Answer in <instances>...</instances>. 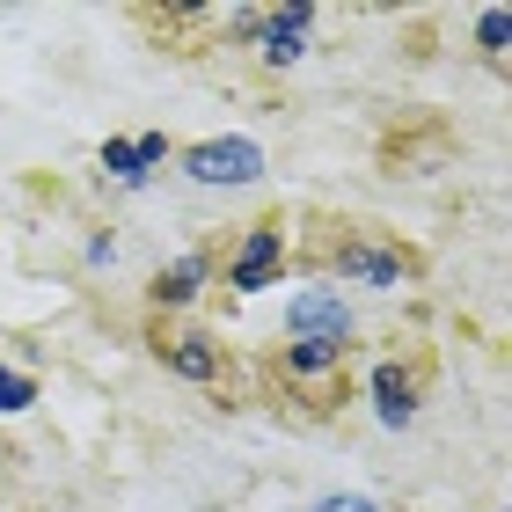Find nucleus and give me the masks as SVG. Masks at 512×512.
Returning <instances> with one entry per match:
<instances>
[{
    "label": "nucleus",
    "mask_w": 512,
    "mask_h": 512,
    "mask_svg": "<svg viewBox=\"0 0 512 512\" xmlns=\"http://www.w3.org/2000/svg\"><path fill=\"white\" fill-rule=\"evenodd\" d=\"M256 169H264V154H256L249 139H205V147H191L198 183H249Z\"/></svg>",
    "instance_id": "1"
},
{
    "label": "nucleus",
    "mask_w": 512,
    "mask_h": 512,
    "mask_svg": "<svg viewBox=\"0 0 512 512\" xmlns=\"http://www.w3.org/2000/svg\"><path fill=\"white\" fill-rule=\"evenodd\" d=\"M286 315H293V330H300V337H322V344H344V330H352V315H344V300H337V293H300Z\"/></svg>",
    "instance_id": "2"
},
{
    "label": "nucleus",
    "mask_w": 512,
    "mask_h": 512,
    "mask_svg": "<svg viewBox=\"0 0 512 512\" xmlns=\"http://www.w3.org/2000/svg\"><path fill=\"white\" fill-rule=\"evenodd\" d=\"M308 8H286V15H271V22H249V30H264V59H293L300 52V37H308Z\"/></svg>",
    "instance_id": "3"
},
{
    "label": "nucleus",
    "mask_w": 512,
    "mask_h": 512,
    "mask_svg": "<svg viewBox=\"0 0 512 512\" xmlns=\"http://www.w3.org/2000/svg\"><path fill=\"white\" fill-rule=\"evenodd\" d=\"M147 161H161V139H154V132H147V139H118V147H103V169H118L125 183L147 176Z\"/></svg>",
    "instance_id": "4"
},
{
    "label": "nucleus",
    "mask_w": 512,
    "mask_h": 512,
    "mask_svg": "<svg viewBox=\"0 0 512 512\" xmlns=\"http://www.w3.org/2000/svg\"><path fill=\"white\" fill-rule=\"evenodd\" d=\"M374 395H381V425H410V381L403 374H395V366H381V374H374Z\"/></svg>",
    "instance_id": "5"
},
{
    "label": "nucleus",
    "mask_w": 512,
    "mask_h": 512,
    "mask_svg": "<svg viewBox=\"0 0 512 512\" xmlns=\"http://www.w3.org/2000/svg\"><path fill=\"white\" fill-rule=\"evenodd\" d=\"M278 264V235H249L242 242V264H235V286H264Z\"/></svg>",
    "instance_id": "6"
},
{
    "label": "nucleus",
    "mask_w": 512,
    "mask_h": 512,
    "mask_svg": "<svg viewBox=\"0 0 512 512\" xmlns=\"http://www.w3.org/2000/svg\"><path fill=\"white\" fill-rule=\"evenodd\" d=\"M344 271L374 278V286H395V278H403V264H395V256H381V249H352V256H344Z\"/></svg>",
    "instance_id": "7"
},
{
    "label": "nucleus",
    "mask_w": 512,
    "mask_h": 512,
    "mask_svg": "<svg viewBox=\"0 0 512 512\" xmlns=\"http://www.w3.org/2000/svg\"><path fill=\"white\" fill-rule=\"evenodd\" d=\"M198 278H205V256H183V264L161 278V300H191V293H198Z\"/></svg>",
    "instance_id": "8"
},
{
    "label": "nucleus",
    "mask_w": 512,
    "mask_h": 512,
    "mask_svg": "<svg viewBox=\"0 0 512 512\" xmlns=\"http://www.w3.org/2000/svg\"><path fill=\"white\" fill-rule=\"evenodd\" d=\"M293 366H300V374H322V366H337V344H322V337H300V344H293Z\"/></svg>",
    "instance_id": "9"
},
{
    "label": "nucleus",
    "mask_w": 512,
    "mask_h": 512,
    "mask_svg": "<svg viewBox=\"0 0 512 512\" xmlns=\"http://www.w3.org/2000/svg\"><path fill=\"white\" fill-rule=\"evenodd\" d=\"M176 374H191V381H205V374H213V352H205V344L191 337V344H183V352H176Z\"/></svg>",
    "instance_id": "10"
},
{
    "label": "nucleus",
    "mask_w": 512,
    "mask_h": 512,
    "mask_svg": "<svg viewBox=\"0 0 512 512\" xmlns=\"http://www.w3.org/2000/svg\"><path fill=\"white\" fill-rule=\"evenodd\" d=\"M30 374H8V366H0V410H22V403H30Z\"/></svg>",
    "instance_id": "11"
},
{
    "label": "nucleus",
    "mask_w": 512,
    "mask_h": 512,
    "mask_svg": "<svg viewBox=\"0 0 512 512\" xmlns=\"http://www.w3.org/2000/svg\"><path fill=\"white\" fill-rule=\"evenodd\" d=\"M315 512H381V505H366V498H322Z\"/></svg>",
    "instance_id": "12"
}]
</instances>
